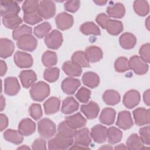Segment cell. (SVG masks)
<instances>
[{"label": "cell", "mask_w": 150, "mask_h": 150, "mask_svg": "<svg viewBox=\"0 0 150 150\" xmlns=\"http://www.w3.org/2000/svg\"><path fill=\"white\" fill-rule=\"evenodd\" d=\"M50 94V87L44 81H39L33 84L30 90V95L32 100L42 101Z\"/></svg>", "instance_id": "obj_1"}, {"label": "cell", "mask_w": 150, "mask_h": 150, "mask_svg": "<svg viewBox=\"0 0 150 150\" xmlns=\"http://www.w3.org/2000/svg\"><path fill=\"white\" fill-rule=\"evenodd\" d=\"M73 143V138L66 137L57 134L54 138L48 141V149L52 150H63L68 149Z\"/></svg>", "instance_id": "obj_2"}, {"label": "cell", "mask_w": 150, "mask_h": 150, "mask_svg": "<svg viewBox=\"0 0 150 150\" xmlns=\"http://www.w3.org/2000/svg\"><path fill=\"white\" fill-rule=\"evenodd\" d=\"M38 131L42 138L48 139L54 135L56 125L49 118H44L38 122Z\"/></svg>", "instance_id": "obj_3"}, {"label": "cell", "mask_w": 150, "mask_h": 150, "mask_svg": "<svg viewBox=\"0 0 150 150\" xmlns=\"http://www.w3.org/2000/svg\"><path fill=\"white\" fill-rule=\"evenodd\" d=\"M1 15L2 18H9L17 16L20 12L18 3L13 1H1Z\"/></svg>", "instance_id": "obj_4"}, {"label": "cell", "mask_w": 150, "mask_h": 150, "mask_svg": "<svg viewBox=\"0 0 150 150\" xmlns=\"http://www.w3.org/2000/svg\"><path fill=\"white\" fill-rule=\"evenodd\" d=\"M129 69L133 70L138 75H143L147 73L148 65L139 56L135 55L132 56L128 60Z\"/></svg>", "instance_id": "obj_5"}, {"label": "cell", "mask_w": 150, "mask_h": 150, "mask_svg": "<svg viewBox=\"0 0 150 150\" xmlns=\"http://www.w3.org/2000/svg\"><path fill=\"white\" fill-rule=\"evenodd\" d=\"M38 12L44 19L52 18L56 13V5L52 1H42L39 2Z\"/></svg>", "instance_id": "obj_6"}, {"label": "cell", "mask_w": 150, "mask_h": 150, "mask_svg": "<svg viewBox=\"0 0 150 150\" xmlns=\"http://www.w3.org/2000/svg\"><path fill=\"white\" fill-rule=\"evenodd\" d=\"M63 42V35L57 30H53L45 38V43L47 47L51 49H59Z\"/></svg>", "instance_id": "obj_7"}, {"label": "cell", "mask_w": 150, "mask_h": 150, "mask_svg": "<svg viewBox=\"0 0 150 150\" xmlns=\"http://www.w3.org/2000/svg\"><path fill=\"white\" fill-rule=\"evenodd\" d=\"M37 40L32 34L22 36L16 42V45L18 48L28 52L35 50L37 47Z\"/></svg>", "instance_id": "obj_8"}, {"label": "cell", "mask_w": 150, "mask_h": 150, "mask_svg": "<svg viewBox=\"0 0 150 150\" xmlns=\"http://www.w3.org/2000/svg\"><path fill=\"white\" fill-rule=\"evenodd\" d=\"M14 62L19 68H28L32 66L33 60L31 55L23 52L17 51L13 56Z\"/></svg>", "instance_id": "obj_9"}, {"label": "cell", "mask_w": 150, "mask_h": 150, "mask_svg": "<svg viewBox=\"0 0 150 150\" xmlns=\"http://www.w3.org/2000/svg\"><path fill=\"white\" fill-rule=\"evenodd\" d=\"M74 22L72 15L66 13L62 12L59 13L55 18L56 25L60 30H65L70 28Z\"/></svg>", "instance_id": "obj_10"}, {"label": "cell", "mask_w": 150, "mask_h": 150, "mask_svg": "<svg viewBox=\"0 0 150 150\" xmlns=\"http://www.w3.org/2000/svg\"><path fill=\"white\" fill-rule=\"evenodd\" d=\"M141 100L139 93L135 90H131L127 91L123 97L122 102L124 106L129 109L136 107Z\"/></svg>", "instance_id": "obj_11"}, {"label": "cell", "mask_w": 150, "mask_h": 150, "mask_svg": "<svg viewBox=\"0 0 150 150\" xmlns=\"http://www.w3.org/2000/svg\"><path fill=\"white\" fill-rule=\"evenodd\" d=\"M133 116L135 124L139 126L148 124L150 121L149 110L144 107H139L133 111Z\"/></svg>", "instance_id": "obj_12"}, {"label": "cell", "mask_w": 150, "mask_h": 150, "mask_svg": "<svg viewBox=\"0 0 150 150\" xmlns=\"http://www.w3.org/2000/svg\"><path fill=\"white\" fill-rule=\"evenodd\" d=\"M75 139V143L88 146L91 142V136L88 128H84L81 129L75 130L74 132V136Z\"/></svg>", "instance_id": "obj_13"}, {"label": "cell", "mask_w": 150, "mask_h": 150, "mask_svg": "<svg viewBox=\"0 0 150 150\" xmlns=\"http://www.w3.org/2000/svg\"><path fill=\"white\" fill-rule=\"evenodd\" d=\"M20 84L15 77H8L4 81V92L8 96H15L19 91Z\"/></svg>", "instance_id": "obj_14"}, {"label": "cell", "mask_w": 150, "mask_h": 150, "mask_svg": "<svg viewBox=\"0 0 150 150\" xmlns=\"http://www.w3.org/2000/svg\"><path fill=\"white\" fill-rule=\"evenodd\" d=\"M65 121L74 130L84 127L87 123L86 118L80 112L66 117L65 118Z\"/></svg>", "instance_id": "obj_15"}, {"label": "cell", "mask_w": 150, "mask_h": 150, "mask_svg": "<svg viewBox=\"0 0 150 150\" xmlns=\"http://www.w3.org/2000/svg\"><path fill=\"white\" fill-rule=\"evenodd\" d=\"M19 77L22 86L25 88L32 87L37 80L36 74L32 70H22L20 73Z\"/></svg>", "instance_id": "obj_16"}, {"label": "cell", "mask_w": 150, "mask_h": 150, "mask_svg": "<svg viewBox=\"0 0 150 150\" xmlns=\"http://www.w3.org/2000/svg\"><path fill=\"white\" fill-rule=\"evenodd\" d=\"M116 125L120 128L124 130L131 128L133 125V121L130 112L128 111H122L119 112Z\"/></svg>", "instance_id": "obj_17"}, {"label": "cell", "mask_w": 150, "mask_h": 150, "mask_svg": "<svg viewBox=\"0 0 150 150\" xmlns=\"http://www.w3.org/2000/svg\"><path fill=\"white\" fill-rule=\"evenodd\" d=\"M90 134L94 142L103 143L107 138V128L103 125L97 124L91 128Z\"/></svg>", "instance_id": "obj_18"}, {"label": "cell", "mask_w": 150, "mask_h": 150, "mask_svg": "<svg viewBox=\"0 0 150 150\" xmlns=\"http://www.w3.org/2000/svg\"><path fill=\"white\" fill-rule=\"evenodd\" d=\"M81 83L79 79L73 77H67L63 80L62 83L61 87L63 91L69 95L73 94Z\"/></svg>", "instance_id": "obj_19"}, {"label": "cell", "mask_w": 150, "mask_h": 150, "mask_svg": "<svg viewBox=\"0 0 150 150\" xmlns=\"http://www.w3.org/2000/svg\"><path fill=\"white\" fill-rule=\"evenodd\" d=\"M80 110L88 119L91 120L96 118L98 116L100 107L96 102L90 101L87 104L82 105Z\"/></svg>", "instance_id": "obj_20"}, {"label": "cell", "mask_w": 150, "mask_h": 150, "mask_svg": "<svg viewBox=\"0 0 150 150\" xmlns=\"http://www.w3.org/2000/svg\"><path fill=\"white\" fill-rule=\"evenodd\" d=\"M15 50V45L12 41L6 38H1L0 40V56L6 59L11 56Z\"/></svg>", "instance_id": "obj_21"}, {"label": "cell", "mask_w": 150, "mask_h": 150, "mask_svg": "<svg viewBox=\"0 0 150 150\" xmlns=\"http://www.w3.org/2000/svg\"><path fill=\"white\" fill-rule=\"evenodd\" d=\"M35 123L30 118L23 119L18 125V131L23 136H29L35 132Z\"/></svg>", "instance_id": "obj_22"}, {"label": "cell", "mask_w": 150, "mask_h": 150, "mask_svg": "<svg viewBox=\"0 0 150 150\" xmlns=\"http://www.w3.org/2000/svg\"><path fill=\"white\" fill-rule=\"evenodd\" d=\"M62 69L69 76L77 77L82 73L81 67L72 61H67L63 64Z\"/></svg>", "instance_id": "obj_23"}, {"label": "cell", "mask_w": 150, "mask_h": 150, "mask_svg": "<svg viewBox=\"0 0 150 150\" xmlns=\"http://www.w3.org/2000/svg\"><path fill=\"white\" fill-rule=\"evenodd\" d=\"M85 54L88 61L91 63L97 62L103 58L102 50L96 46H90L87 47Z\"/></svg>", "instance_id": "obj_24"}, {"label": "cell", "mask_w": 150, "mask_h": 150, "mask_svg": "<svg viewBox=\"0 0 150 150\" xmlns=\"http://www.w3.org/2000/svg\"><path fill=\"white\" fill-rule=\"evenodd\" d=\"M60 101L59 98L51 97L44 103L43 107L46 114L50 115L58 112L60 108Z\"/></svg>", "instance_id": "obj_25"}, {"label": "cell", "mask_w": 150, "mask_h": 150, "mask_svg": "<svg viewBox=\"0 0 150 150\" xmlns=\"http://www.w3.org/2000/svg\"><path fill=\"white\" fill-rule=\"evenodd\" d=\"M79 107V103L73 97H68L62 102L61 111L64 114H69L76 111Z\"/></svg>", "instance_id": "obj_26"}, {"label": "cell", "mask_w": 150, "mask_h": 150, "mask_svg": "<svg viewBox=\"0 0 150 150\" xmlns=\"http://www.w3.org/2000/svg\"><path fill=\"white\" fill-rule=\"evenodd\" d=\"M120 46L125 49H132L137 43V39L135 36L129 32L122 33L119 39Z\"/></svg>", "instance_id": "obj_27"}, {"label": "cell", "mask_w": 150, "mask_h": 150, "mask_svg": "<svg viewBox=\"0 0 150 150\" xmlns=\"http://www.w3.org/2000/svg\"><path fill=\"white\" fill-rule=\"evenodd\" d=\"M108 16L113 18H122L125 13V9L123 4L115 3L112 5H110L107 8L106 11Z\"/></svg>", "instance_id": "obj_28"}, {"label": "cell", "mask_w": 150, "mask_h": 150, "mask_svg": "<svg viewBox=\"0 0 150 150\" xmlns=\"http://www.w3.org/2000/svg\"><path fill=\"white\" fill-rule=\"evenodd\" d=\"M115 115L116 112L113 108L107 107L102 110L99 117V120L101 123L110 125L114 123Z\"/></svg>", "instance_id": "obj_29"}, {"label": "cell", "mask_w": 150, "mask_h": 150, "mask_svg": "<svg viewBox=\"0 0 150 150\" xmlns=\"http://www.w3.org/2000/svg\"><path fill=\"white\" fill-rule=\"evenodd\" d=\"M82 81L85 86L94 88L99 85L100 78L96 73L92 71H88L83 75Z\"/></svg>", "instance_id": "obj_30"}, {"label": "cell", "mask_w": 150, "mask_h": 150, "mask_svg": "<svg viewBox=\"0 0 150 150\" xmlns=\"http://www.w3.org/2000/svg\"><path fill=\"white\" fill-rule=\"evenodd\" d=\"M103 100L106 104L114 105L120 103L121 97L117 91L114 90H108L104 93L103 95Z\"/></svg>", "instance_id": "obj_31"}, {"label": "cell", "mask_w": 150, "mask_h": 150, "mask_svg": "<svg viewBox=\"0 0 150 150\" xmlns=\"http://www.w3.org/2000/svg\"><path fill=\"white\" fill-rule=\"evenodd\" d=\"M3 135L5 139L14 144L19 145L21 144L23 140V135L19 131L8 129L4 132Z\"/></svg>", "instance_id": "obj_32"}, {"label": "cell", "mask_w": 150, "mask_h": 150, "mask_svg": "<svg viewBox=\"0 0 150 150\" xmlns=\"http://www.w3.org/2000/svg\"><path fill=\"white\" fill-rule=\"evenodd\" d=\"M105 29L110 35L116 36L123 30V25L121 21L110 19L106 23Z\"/></svg>", "instance_id": "obj_33"}, {"label": "cell", "mask_w": 150, "mask_h": 150, "mask_svg": "<svg viewBox=\"0 0 150 150\" xmlns=\"http://www.w3.org/2000/svg\"><path fill=\"white\" fill-rule=\"evenodd\" d=\"M107 137L109 144L114 145L119 142L122 138V132L115 127H111L107 129Z\"/></svg>", "instance_id": "obj_34"}, {"label": "cell", "mask_w": 150, "mask_h": 150, "mask_svg": "<svg viewBox=\"0 0 150 150\" xmlns=\"http://www.w3.org/2000/svg\"><path fill=\"white\" fill-rule=\"evenodd\" d=\"M144 144L142 139L137 134H131L126 142V146L128 147V149H145V148L144 147Z\"/></svg>", "instance_id": "obj_35"}, {"label": "cell", "mask_w": 150, "mask_h": 150, "mask_svg": "<svg viewBox=\"0 0 150 150\" xmlns=\"http://www.w3.org/2000/svg\"><path fill=\"white\" fill-rule=\"evenodd\" d=\"M80 30L82 33L86 35H100V29L93 22H87L83 23L80 27Z\"/></svg>", "instance_id": "obj_36"}, {"label": "cell", "mask_w": 150, "mask_h": 150, "mask_svg": "<svg viewBox=\"0 0 150 150\" xmlns=\"http://www.w3.org/2000/svg\"><path fill=\"white\" fill-rule=\"evenodd\" d=\"M134 9L135 13L141 16H145L148 14L149 6L147 1L137 0L134 2Z\"/></svg>", "instance_id": "obj_37"}, {"label": "cell", "mask_w": 150, "mask_h": 150, "mask_svg": "<svg viewBox=\"0 0 150 150\" xmlns=\"http://www.w3.org/2000/svg\"><path fill=\"white\" fill-rule=\"evenodd\" d=\"M42 62L45 66L51 67L57 63V54L54 52L47 50L42 54Z\"/></svg>", "instance_id": "obj_38"}, {"label": "cell", "mask_w": 150, "mask_h": 150, "mask_svg": "<svg viewBox=\"0 0 150 150\" xmlns=\"http://www.w3.org/2000/svg\"><path fill=\"white\" fill-rule=\"evenodd\" d=\"M51 28V25L49 22H44L34 28L33 33L38 38L41 39L48 35Z\"/></svg>", "instance_id": "obj_39"}, {"label": "cell", "mask_w": 150, "mask_h": 150, "mask_svg": "<svg viewBox=\"0 0 150 150\" xmlns=\"http://www.w3.org/2000/svg\"><path fill=\"white\" fill-rule=\"evenodd\" d=\"M71 61L76 63L82 67H90V62L88 61L85 52L83 51H77L71 56Z\"/></svg>", "instance_id": "obj_40"}, {"label": "cell", "mask_w": 150, "mask_h": 150, "mask_svg": "<svg viewBox=\"0 0 150 150\" xmlns=\"http://www.w3.org/2000/svg\"><path fill=\"white\" fill-rule=\"evenodd\" d=\"M22 22V19L18 15L9 18H2V23L4 25L6 28L11 29L17 28Z\"/></svg>", "instance_id": "obj_41"}, {"label": "cell", "mask_w": 150, "mask_h": 150, "mask_svg": "<svg viewBox=\"0 0 150 150\" xmlns=\"http://www.w3.org/2000/svg\"><path fill=\"white\" fill-rule=\"evenodd\" d=\"M60 70L57 67H49L45 69L43 73L44 79L48 82L56 81L59 77Z\"/></svg>", "instance_id": "obj_42"}, {"label": "cell", "mask_w": 150, "mask_h": 150, "mask_svg": "<svg viewBox=\"0 0 150 150\" xmlns=\"http://www.w3.org/2000/svg\"><path fill=\"white\" fill-rule=\"evenodd\" d=\"M32 29L30 26L23 25L13 29L12 32V37L14 40H18L22 36L25 35H30L32 34Z\"/></svg>", "instance_id": "obj_43"}, {"label": "cell", "mask_w": 150, "mask_h": 150, "mask_svg": "<svg viewBox=\"0 0 150 150\" xmlns=\"http://www.w3.org/2000/svg\"><path fill=\"white\" fill-rule=\"evenodd\" d=\"M74 131L67 125L65 121L61 122L57 127V134L66 137L73 138Z\"/></svg>", "instance_id": "obj_44"}, {"label": "cell", "mask_w": 150, "mask_h": 150, "mask_svg": "<svg viewBox=\"0 0 150 150\" xmlns=\"http://www.w3.org/2000/svg\"><path fill=\"white\" fill-rule=\"evenodd\" d=\"M43 18L37 12L30 13H24L23 21L26 23L31 25H35L42 21Z\"/></svg>", "instance_id": "obj_45"}, {"label": "cell", "mask_w": 150, "mask_h": 150, "mask_svg": "<svg viewBox=\"0 0 150 150\" xmlns=\"http://www.w3.org/2000/svg\"><path fill=\"white\" fill-rule=\"evenodd\" d=\"M114 67L117 72L122 73L128 71L129 69L128 59L125 57H118L115 62Z\"/></svg>", "instance_id": "obj_46"}, {"label": "cell", "mask_w": 150, "mask_h": 150, "mask_svg": "<svg viewBox=\"0 0 150 150\" xmlns=\"http://www.w3.org/2000/svg\"><path fill=\"white\" fill-rule=\"evenodd\" d=\"M39 2L37 1L28 0L24 1L22 8L24 13H30L38 11Z\"/></svg>", "instance_id": "obj_47"}, {"label": "cell", "mask_w": 150, "mask_h": 150, "mask_svg": "<svg viewBox=\"0 0 150 150\" xmlns=\"http://www.w3.org/2000/svg\"><path fill=\"white\" fill-rule=\"evenodd\" d=\"M91 91L84 87H81L76 94V98L81 103H87L91 96Z\"/></svg>", "instance_id": "obj_48"}, {"label": "cell", "mask_w": 150, "mask_h": 150, "mask_svg": "<svg viewBox=\"0 0 150 150\" xmlns=\"http://www.w3.org/2000/svg\"><path fill=\"white\" fill-rule=\"evenodd\" d=\"M29 112L30 115L35 120H38L43 115V111L41 105L39 104H33L29 108Z\"/></svg>", "instance_id": "obj_49"}, {"label": "cell", "mask_w": 150, "mask_h": 150, "mask_svg": "<svg viewBox=\"0 0 150 150\" xmlns=\"http://www.w3.org/2000/svg\"><path fill=\"white\" fill-rule=\"evenodd\" d=\"M150 45L149 43L143 45L139 49V54L140 55V57L146 63L149 62L150 60Z\"/></svg>", "instance_id": "obj_50"}, {"label": "cell", "mask_w": 150, "mask_h": 150, "mask_svg": "<svg viewBox=\"0 0 150 150\" xmlns=\"http://www.w3.org/2000/svg\"><path fill=\"white\" fill-rule=\"evenodd\" d=\"M150 128L149 126H146L141 128L139 129V134L140 135V138L142 139L144 144H145L147 145H149L150 144Z\"/></svg>", "instance_id": "obj_51"}, {"label": "cell", "mask_w": 150, "mask_h": 150, "mask_svg": "<svg viewBox=\"0 0 150 150\" xmlns=\"http://www.w3.org/2000/svg\"><path fill=\"white\" fill-rule=\"evenodd\" d=\"M80 6V1L78 0L67 1L64 4V9L70 12L74 13L78 11Z\"/></svg>", "instance_id": "obj_52"}, {"label": "cell", "mask_w": 150, "mask_h": 150, "mask_svg": "<svg viewBox=\"0 0 150 150\" xmlns=\"http://www.w3.org/2000/svg\"><path fill=\"white\" fill-rule=\"evenodd\" d=\"M110 19V18L108 15H107L106 14H105L104 13H101L97 16V17L96 18V21L97 23L103 29H105L106 23H107V21H108V19Z\"/></svg>", "instance_id": "obj_53"}, {"label": "cell", "mask_w": 150, "mask_h": 150, "mask_svg": "<svg viewBox=\"0 0 150 150\" xmlns=\"http://www.w3.org/2000/svg\"><path fill=\"white\" fill-rule=\"evenodd\" d=\"M32 149H46V141L41 138L36 139L32 144Z\"/></svg>", "instance_id": "obj_54"}, {"label": "cell", "mask_w": 150, "mask_h": 150, "mask_svg": "<svg viewBox=\"0 0 150 150\" xmlns=\"http://www.w3.org/2000/svg\"><path fill=\"white\" fill-rule=\"evenodd\" d=\"M0 120H1V123H0L1 131H2L4 129H5L7 127L8 125V119L6 115L3 114H1Z\"/></svg>", "instance_id": "obj_55"}, {"label": "cell", "mask_w": 150, "mask_h": 150, "mask_svg": "<svg viewBox=\"0 0 150 150\" xmlns=\"http://www.w3.org/2000/svg\"><path fill=\"white\" fill-rule=\"evenodd\" d=\"M0 69H1V76H4L7 71V66L6 63L1 60H0Z\"/></svg>", "instance_id": "obj_56"}, {"label": "cell", "mask_w": 150, "mask_h": 150, "mask_svg": "<svg viewBox=\"0 0 150 150\" xmlns=\"http://www.w3.org/2000/svg\"><path fill=\"white\" fill-rule=\"evenodd\" d=\"M150 92H149V89H148L146 91H145L143 95V99L144 103L149 106L150 104V101H149V98H150Z\"/></svg>", "instance_id": "obj_57"}, {"label": "cell", "mask_w": 150, "mask_h": 150, "mask_svg": "<svg viewBox=\"0 0 150 150\" xmlns=\"http://www.w3.org/2000/svg\"><path fill=\"white\" fill-rule=\"evenodd\" d=\"M70 149H88L89 148L88 146H83L77 144H74L73 145H72L71 147H70Z\"/></svg>", "instance_id": "obj_58"}, {"label": "cell", "mask_w": 150, "mask_h": 150, "mask_svg": "<svg viewBox=\"0 0 150 150\" xmlns=\"http://www.w3.org/2000/svg\"><path fill=\"white\" fill-rule=\"evenodd\" d=\"M0 101H1V111H2L5 107V100L2 96H1L0 97Z\"/></svg>", "instance_id": "obj_59"}, {"label": "cell", "mask_w": 150, "mask_h": 150, "mask_svg": "<svg viewBox=\"0 0 150 150\" xmlns=\"http://www.w3.org/2000/svg\"><path fill=\"white\" fill-rule=\"evenodd\" d=\"M115 149H128V148L124 144H121L116 146L115 147Z\"/></svg>", "instance_id": "obj_60"}, {"label": "cell", "mask_w": 150, "mask_h": 150, "mask_svg": "<svg viewBox=\"0 0 150 150\" xmlns=\"http://www.w3.org/2000/svg\"><path fill=\"white\" fill-rule=\"evenodd\" d=\"M94 2L98 5H104L107 3V1H94Z\"/></svg>", "instance_id": "obj_61"}, {"label": "cell", "mask_w": 150, "mask_h": 150, "mask_svg": "<svg viewBox=\"0 0 150 150\" xmlns=\"http://www.w3.org/2000/svg\"><path fill=\"white\" fill-rule=\"evenodd\" d=\"M99 149H112V147L110 145H104V146H102L101 147H100Z\"/></svg>", "instance_id": "obj_62"}, {"label": "cell", "mask_w": 150, "mask_h": 150, "mask_svg": "<svg viewBox=\"0 0 150 150\" xmlns=\"http://www.w3.org/2000/svg\"><path fill=\"white\" fill-rule=\"evenodd\" d=\"M145 26L146 28L149 30V16H148L146 18V20L145 21Z\"/></svg>", "instance_id": "obj_63"}, {"label": "cell", "mask_w": 150, "mask_h": 150, "mask_svg": "<svg viewBox=\"0 0 150 150\" xmlns=\"http://www.w3.org/2000/svg\"><path fill=\"white\" fill-rule=\"evenodd\" d=\"M30 148L29 146H27L26 145H23V146H21L20 147L18 148V149H29Z\"/></svg>", "instance_id": "obj_64"}]
</instances>
